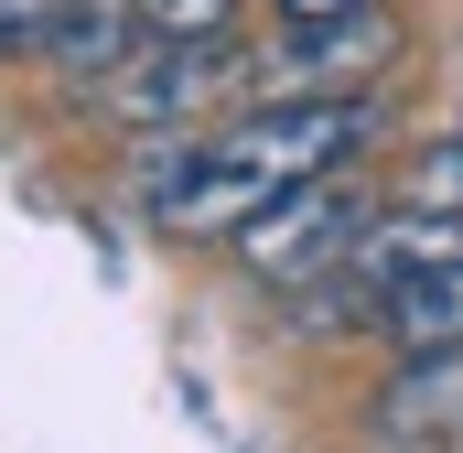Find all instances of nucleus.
<instances>
[{
    "instance_id": "nucleus-1",
    "label": "nucleus",
    "mask_w": 463,
    "mask_h": 453,
    "mask_svg": "<svg viewBox=\"0 0 463 453\" xmlns=\"http://www.w3.org/2000/svg\"><path fill=\"white\" fill-rule=\"evenodd\" d=\"M366 140V98H269V109L205 119L162 151L151 173V217L173 237H237L259 226L280 195L345 173V151Z\"/></svg>"
},
{
    "instance_id": "nucleus-2",
    "label": "nucleus",
    "mask_w": 463,
    "mask_h": 453,
    "mask_svg": "<svg viewBox=\"0 0 463 453\" xmlns=\"http://www.w3.org/2000/svg\"><path fill=\"white\" fill-rule=\"evenodd\" d=\"M248 76L237 33H140L129 65H109L87 98L118 119V130H205V109Z\"/></svg>"
},
{
    "instance_id": "nucleus-3",
    "label": "nucleus",
    "mask_w": 463,
    "mask_h": 453,
    "mask_svg": "<svg viewBox=\"0 0 463 453\" xmlns=\"http://www.w3.org/2000/svg\"><path fill=\"white\" fill-rule=\"evenodd\" d=\"M355 226H366V206H355L345 184L324 173V184H302V195H280L259 226H237V259L269 281V292H313V281H335L355 248Z\"/></svg>"
},
{
    "instance_id": "nucleus-4",
    "label": "nucleus",
    "mask_w": 463,
    "mask_h": 453,
    "mask_svg": "<svg viewBox=\"0 0 463 453\" xmlns=\"http://www.w3.org/2000/svg\"><path fill=\"white\" fill-rule=\"evenodd\" d=\"M399 54L388 11H345V22H280L269 54H248V76L269 98H366V76Z\"/></svg>"
},
{
    "instance_id": "nucleus-5",
    "label": "nucleus",
    "mask_w": 463,
    "mask_h": 453,
    "mask_svg": "<svg viewBox=\"0 0 463 453\" xmlns=\"http://www.w3.org/2000/svg\"><path fill=\"white\" fill-rule=\"evenodd\" d=\"M377 432H388V443H453L463 432V345L399 356V378L377 389Z\"/></svg>"
},
{
    "instance_id": "nucleus-6",
    "label": "nucleus",
    "mask_w": 463,
    "mask_h": 453,
    "mask_svg": "<svg viewBox=\"0 0 463 453\" xmlns=\"http://www.w3.org/2000/svg\"><path fill=\"white\" fill-rule=\"evenodd\" d=\"M366 324L399 345V356H420V345H463V259H431V270H399L377 303H366Z\"/></svg>"
},
{
    "instance_id": "nucleus-7",
    "label": "nucleus",
    "mask_w": 463,
    "mask_h": 453,
    "mask_svg": "<svg viewBox=\"0 0 463 453\" xmlns=\"http://www.w3.org/2000/svg\"><path fill=\"white\" fill-rule=\"evenodd\" d=\"M87 0H0V65H54Z\"/></svg>"
},
{
    "instance_id": "nucleus-8",
    "label": "nucleus",
    "mask_w": 463,
    "mask_h": 453,
    "mask_svg": "<svg viewBox=\"0 0 463 453\" xmlns=\"http://www.w3.org/2000/svg\"><path fill=\"white\" fill-rule=\"evenodd\" d=\"M399 206H431V217H463V130H431L399 173Z\"/></svg>"
},
{
    "instance_id": "nucleus-9",
    "label": "nucleus",
    "mask_w": 463,
    "mask_h": 453,
    "mask_svg": "<svg viewBox=\"0 0 463 453\" xmlns=\"http://www.w3.org/2000/svg\"><path fill=\"white\" fill-rule=\"evenodd\" d=\"M140 11V33H227L237 0H129Z\"/></svg>"
},
{
    "instance_id": "nucleus-10",
    "label": "nucleus",
    "mask_w": 463,
    "mask_h": 453,
    "mask_svg": "<svg viewBox=\"0 0 463 453\" xmlns=\"http://www.w3.org/2000/svg\"><path fill=\"white\" fill-rule=\"evenodd\" d=\"M280 22H345V11H388V0H269Z\"/></svg>"
}]
</instances>
